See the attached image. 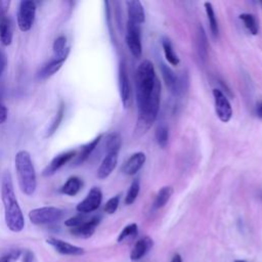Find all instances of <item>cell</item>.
I'll return each instance as SVG.
<instances>
[{
	"mask_svg": "<svg viewBox=\"0 0 262 262\" xmlns=\"http://www.w3.org/2000/svg\"><path fill=\"white\" fill-rule=\"evenodd\" d=\"M205 9H206V13H207V17H208V21L210 25V30L212 32V35L214 37H216L219 33V29H218V23L216 19V15L214 12V8L211 2H205Z\"/></svg>",
	"mask_w": 262,
	"mask_h": 262,
	"instance_id": "83f0119b",
	"label": "cell"
},
{
	"mask_svg": "<svg viewBox=\"0 0 262 262\" xmlns=\"http://www.w3.org/2000/svg\"><path fill=\"white\" fill-rule=\"evenodd\" d=\"M145 163V155L141 151L135 152L125 162L122 167V171L126 175H134Z\"/></svg>",
	"mask_w": 262,
	"mask_h": 262,
	"instance_id": "9a60e30c",
	"label": "cell"
},
{
	"mask_svg": "<svg viewBox=\"0 0 262 262\" xmlns=\"http://www.w3.org/2000/svg\"><path fill=\"white\" fill-rule=\"evenodd\" d=\"M20 250H12L9 253L5 254L4 256L0 257V262H14L20 256Z\"/></svg>",
	"mask_w": 262,
	"mask_h": 262,
	"instance_id": "d590c367",
	"label": "cell"
},
{
	"mask_svg": "<svg viewBox=\"0 0 262 262\" xmlns=\"http://www.w3.org/2000/svg\"><path fill=\"white\" fill-rule=\"evenodd\" d=\"M82 186H83L82 180L79 177H77V176H72L61 186L60 191L63 194L73 196V195H76L81 190Z\"/></svg>",
	"mask_w": 262,
	"mask_h": 262,
	"instance_id": "7402d4cb",
	"label": "cell"
},
{
	"mask_svg": "<svg viewBox=\"0 0 262 262\" xmlns=\"http://www.w3.org/2000/svg\"><path fill=\"white\" fill-rule=\"evenodd\" d=\"M50 246H52L58 253L63 255H71V256H80L84 254V249L81 247L74 246L69 244L62 239H58L55 237H49L46 241Z\"/></svg>",
	"mask_w": 262,
	"mask_h": 262,
	"instance_id": "4fadbf2b",
	"label": "cell"
},
{
	"mask_svg": "<svg viewBox=\"0 0 262 262\" xmlns=\"http://www.w3.org/2000/svg\"><path fill=\"white\" fill-rule=\"evenodd\" d=\"M1 200L4 207V218L7 227L13 232H19L25 227V219L15 196L11 174L6 171L1 181Z\"/></svg>",
	"mask_w": 262,
	"mask_h": 262,
	"instance_id": "6da1fadb",
	"label": "cell"
},
{
	"mask_svg": "<svg viewBox=\"0 0 262 262\" xmlns=\"http://www.w3.org/2000/svg\"><path fill=\"white\" fill-rule=\"evenodd\" d=\"M118 162V154H106L101 164L97 169V177L99 179H104L110 176V174L115 170Z\"/></svg>",
	"mask_w": 262,
	"mask_h": 262,
	"instance_id": "e0dca14e",
	"label": "cell"
},
{
	"mask_svg": "<svg viewBox=\"0 0 262 262\" xmlns=\"http://www.w3.org/2000/svg\"><path fill=\"white\" fill-rule=\"evenodd\" d=\"M239 18L244 21L245 27L247 28V30L251 34L257 35V33H258V24H257L256 18L253 14H251V13H242L239 15Z\"/></svg>",
	"mask_w": 262,
	"mask_h": 262,
	"instance_id": "4dcf8cb0",
	"label": "cell"
},
{
	"mask_svg": "<svg viewBox=\"0 0 262 262\" xmlns=\"http://www.w3.org/2000/svg\"><path fill=\"white\" fill-rule=\"evenodd\" d=\"M15 170L21 192L32 195L37 188V176L31 155L27 150H19L15 155Z\"/></svg>",
	"mask_w": 262,
	"mask_h": 262,
	"instance_id": "3957f363",
	"label": "cell"
},
{
	"mask_svg": "<svg viewBox=\"0 0 262 262\" xmlns=\"http://www.w3.org/2000/svg\"><path fill=\"white\" fill-rule=\"evenodd\" d=\"M126 4H127V10H128V20L136 25H140L144 23L145 14H144V8L141 2L138 0H130V1H127Z\"/></svg>",
	"mask_w": 262,
	"mask_h": 262,
	"instance_id": "5bb4252c",
	"label": "cell"
},
{
	"mask_svg": "<svg viewBox=\"0 0 262 262\" xmlns=\"http://www.w3.org/2000/svg\"><path fill=\"white\" fill-rule=\"evenodd\" d=\"M0 18H1V16H0Z\"/></svg>",
	"mask_w": 262,
	"mask_h": 262,
	"instance_id": "ee69618b",
	"label": "cell"
},
{
	"mask_svg": "<svg viewBox=\"0 0 262 262\" xmlns=\"http://www.w3.org/2000/svg\"><path fill=\"white\" fill-rule=\"evenodd\" d=\"M137 233V224L135 223H131L129 225H127L123 230L122 232L120 233V235L118 236V242H122L123 239H125L126 237L128 236H134L136 235Z\"/></svg>",
	"mask_w": 262,
	"mask_h": 262,
	"instance_id": "d6a6232c",
	"label": "cell"
},
{
	"mask_svg": "<svg viewBox=\"0 0 262 262\" xmlns=\"http://www.w3.org/2000/svg\"><path fill=\"white\" fill-rule=\"evenodd\" d=\"M152 246V241L149 237H143L135 244L131 254L130 258L131 260H139L141 257L145 255V253L148 251V249Z\"/></svg>",
	"mask_w": 262,
	"mask_h": 262,
	"instance_id": "44dd1931",
	"label": "cell"
},
{
	"mask_svg": "<svg viewBox=\"0 0 262 262\" xmlns=\"http://www.w3.org/2000/svg\"><path fill=\"white\" fill-rule=\"evenodd\" d=\"M256 114L259 118L262 119V101H259L256 106Z\"/></svg>",
	"mask_w": 262,
	"mask_h": 262,
	"instance_id": "60d3db41",
	"label": "cell"
},
{
	"mask_svg": "<svg viewBox=\"0 0 262 262\" xmlns=\"http://www.w3.org/2000/svg\"><path fill=\"white\" fill-rule=\"evenodd\" d=\"M119 89L123 106L126 108L131 103V86L129 82L128 72L123 61L119 66Z\"/></svg>",
	"mask_w": 262,
	"mask_h": 262,
	"instance_id": "30bf717a",
	"label": "cell"
},
{
	"mask_svg": "<svg viewBox=\"0 0 262 262\" xmlns=\"http://www.w3.org/2000/svg\"><path fill=\"white\" fill-rule=\"evenodd\" d=\"M162 46H163V50H164V54L166 59L168 60V62L172 66H178L179 63V57L176 55V53L174 52V49L172 47L171 42L169 41V39L164 38L162 40Z\"/></svg>",
	"mask_w": 262,
	"mask_h": 262,
	"instance_id": "4316f807",
	"label": "cell"
},
{
	"mask_svg": "<svg viewBox=\"0 0 262 262\" xmlns=\"http://www.w3.org/2000/svg\"><path fill=\"white\" fill-rule=\"evenodd\" d=\"M13 30L12 24L9 17L6 15L0 18V42L4 46H8L12 42Z\"/></svg>",
	"mask_w": 262,
	"mask_h": 262,
	"instance_id": "d6986e66",
	"label": "cell"
},
{
	"mask_svg": "<svg viewBox=\"0 0 262 262\" xmlns=\"http://www.w3.org/2000/svg\"><path fill=\"white\" fill-rule=\"evenodd\" d=\"M36 15V4L31 0H23L17 10V26L21 32L30 31Z\"/></svg>",
	"mask_w": 262,
	"mask_h": 262,
	"instance_id": "8992f818",
	"label": "cell"
},
{
	"mask_svg": "<svg viewBox=\"0 0 262 262\" xmlns=\"http://www.w3.org/2000/svg\"><path fill=\"white\" fill-rule=\"evenodd\" d=\"M161 73L167 88L171 93L178 95L182 91V83L177 75L165 63H161Z\"/></svg>",
	"mask_w": 262,
	"mask_h": 262,
	"instance_id": "7c38bea8",
	"label": "cell"
},
{
	"mask_svg": "<svg viewBox=\"0 0 262 262\" xmlns=\"http://www.w3.org/2000/svg\"><path fill=\"white\" fill-rule=\"evenodd\" d=\"M34 260V254L33 252L31 251H26L25 252V255H24V258H23V262H33Z\"/></svg>",
	"mask_w": 262,
	"mask_h": 262,
	"instance_id": "ab89813d",
	"label": "cell"
},
{
	"mask_svg": "<svg viewBox=\"0 0 262 262\" xmlns=\"http://www.w3.org/2000/svg\"><path fill=\"white\" fill-rule=\"evenodd\" d=\"M119 201H120V196L119 195H115L113 198H111L104 205V211L107 214H113L116 212V210L118 209L119 206Z\"/></svg>",
	"mask_w": 262,
	"mask_h": 262,
	"instance_id": "e575fe53",
	"label": "cell"
},
{
	"mask_svg": "<svg viewBox=\"0 0 262 262\" xmlns=\"http://www.w3.org/2000/svg\"><path fill=\"white\" fill-rule=\"evenodd\" d=\"M67 57H62V58L53 57L50 61H48L41 68V70L38 72V78L40 80H45L53 76L62 67Z\"/></svg>",
	"mask_w": 262,
	"mask_h": 262,
	"instance_id": "ac0fdd59",
	"label": "cell"
},
{
	"mask_svg": "<svg viewBox=\"0 0 262 262\" xmlns=\"http://www.w3.org/2000/svg\"><path fill=\"white\" fill-rule=\"evenodd\" d=\"M156 140L161 147H166L169 140V129L167 125L161 124L156 130Z\"/></svg>",
	"mask_w": 262,
	"mask_h": 262,
	"instance_id": "f546056e",
	"label": "cell"
},
{
	"mask_svg": "<svg viewBox=\"0 0 262 262\" xmlns=\"http://www.w3.org/2000/svg\"><path fill=\"white\" fill-rule=\"evenodd\" d=\"M99 221H100L99 217H97V216L92 217L91 219L85 221L80 226L72 228L71 229V233L76 235V236L83 237V238L90 237L94 233L96 226L99 224Z\"/></svg>",
	"mask_w": 262,
	"mask_h": 262,
	"instance_id": "2e32d148",
	"label": "cell"
},
{
	"mask_svg": "<svg viewBox=\"0 0 262 262\" xmlns=\"http://www.w3.org/2000/svg\"><path fill=\"white\" fill-rule=\"evenodd\" d=\"M126 43L128 48L133 56L139 57L141 55V38H140V28L139 25H136L132 21L127 23V32H126Z\"/></svg>",
	"mask_w": 262,
	"mask_h": 262,
	"instance_id": "ba28073f",
	"label": "cell"
},
{
	"mask_svg": "<svg viewBox=\"0 0 262 262\" xmlns=\"http://www.w3.org/2000/svg\"><path fill=\"white\" fill-rule=\"evenodd\" d=\"M171 262H182V260H181V257H180V255H178V254H176L173 258H172V260H171Z\"/></svg>",
	"mask_w": 262,
	"mask_h": 262,
	"instance_id": "b9f144b4",
	"label": "cell"
},
{
	"mask_svg": "<svg viewBox=\"0 0 262 262\" xmlns=\"http://www.w3.org/2000/svg\"><path fill=\"white\" fill-rule=\"evenodd\" d=\"M86 220V217L83 215V214H79V215H76L74 217H71L69 218L68 220H66L64 224L68 226V227H72V228H75V227H78L80 226L81 224H83Z\"/></svg>",
	"mask_w": 262,
	"mask_h": 262,
	"instance_id": "836d02e7",
	"label": "cell"
},
{
	"mask_svg": "<svg viewBox=\"0 0 262 262\" xmlns=\"http://www.w3.org/2000/svg\"><path fill=\"white\" fill-rule=\"evenodd\" d=\"M158 81L154 64L147 59L143 60L138 66L135 75V91L138 110L148 101Z\"/></svg>",
	"mask_w": 262,
	"mask_h": 262,
	"instance_id": "7a4b0ae2",
	"label": "cell"
},
{
	"mask_svg": "<svg viewBox=\"0 0 262 262\" xmlns=\"http://www.w3.org/2000/svg\"><path fill=\"white\" fill-rule=\"evenodd\" d=\"M215 112L219 120L223 123H227L232 117V107L227 99L226 95L219 89L213 90Z\"/></svg>",
	"mask_w": 262,
	"mask_h": 262,
	"instance_id": "52a82bcc",
	"label": "cell"
},
{
	"mask_svg": "<svg viewBox=\"0 0 262 262\" xmlns=\"http://www.w3.org/2000/svg\"><path fill=\"white\" fill-rule=\"evenodd\" d=\"M7 119V108L6 106L0 101V124L4 123Z\"/></svg>",
	"mask_w": 262,
	"mask_h": 262,
	"instance_id": "74e56055",
	"label": "cell"
},
{
	"mask_svg": "<svg viewBox=\"0 0 262 262\" xmlns=\"http://www.w3.org/2000/svg\"><path fill=\"white\" fill-rule=\"evenodd\" d=\"M196 47H198V52H199L200 58L205 61L208 56V41H207L206 33L202 26H199V28H198Z\"/></svg>",
	"mask_w": 262,
	"mask_h": 262,
	"instance_id": "603a6c76",
	"label": "cell"
},
{
	"mask_svg": "<svg viewBox=\"0 0 262 262\" xmlns=\"http://www.w3.org/2000/svg\"><path fill=\"white\" fill-rule=\"evenodd\" d=\"M9 4H10L9 1H0V16L1 17L5 16V14L8 10Z\"/></svg>",
	"mask_w": 262,
	"mask_h": 262,
	"instance_id": "f35d334b",
	"label": "cell"
},
{
	"mask_svg": "<svg viewBox=\"0 0 262 262\" xmlns=\"http://www.w3.org/2000/svg\"><path fill=\"white\" fill-rule=\"evenodd\" d=\"M7 64V57L5 52L0 48V75L3 73Z\"/></svg>",
	"mask_w": 262,
	"mask_h": 262,
	"instance_id": "8d00e7d4",
	"label": "cell"
},
{
	"mask_svg": "<svg viewBox=\"0 0 262 262\" xmlns=\"http://www.w3.org/2000/svg\"><path fill=\"white\" fill-rule=\"evenodd\" d=\"M121 144H122V139L120 134L117 132L110 133L105 139L106 154H110V152L118 154L121 148Z\"/></svg>",
	"mask_w": 262,
	"mask_h": 262,
	"instance_id": "d4e9b609",
	"label": "cell"
},
{
	"mask_svg": "<svg viewBox=\"0 0 262 262\" xmlns=\"http://www.w3.org/2000/svg\"><path fill=\"white\" fill-rule=\"evenodd\" d=\"M77 155V150H68V151H63L57 156H55L51 162L45 167V169L43 170V176H51L54 173H56L62 166H64L66 164H68L69 162H71L74 158H76Z\"/></svg>",
	"mask_w": 262,
	"mask_h": 262,
	"instance_id": "8fae6325",
	"label": "cell"
},
{
	"mask_svg": "<svg viewBox=\"0 0 262 262\" xmlns=\"http://www.w3.org/2000/svg\"><path fill=\"white\" fill-rule=\"evenodd\" d=\"M52 49H53V57L68 58L70 49L69 47H67V38L64 36H59L58 38H56L53 42Z\"/></svg>",
	"mask_w": 262,
	"mask_h": 262,
	"instance_id": "cb8c5ba5",
	"label": "cell"
},
{
	"mask_svg": "<svg viewBox=\"0 0 262 262\" xmlns=\"http://www.w3.org/2000/svg\"><path fill=\"white\" fill-rule=\"evenodd\" d=\"M101 138H102V135L99 134V135L96 136L93 140H91V141L88 142L87 144L81 146L80 151H79V152L77 151V155H76V158H75V164H76V165H79V164L84 163V162L89 158V156L91 155V152L95 149V147L97 146V144L99 143V141H100Z\"/></svg>",
	"mask_w": 262,
	"mask_h": 262,
	"instance_id": "ffe728a7",
	"label": "cell"
},
{
	"mask_svg": "<svg viewBox=\"0 0 262 262\" xmlns=\"http://www.w3.org/2000/svg\"><path fill=\"white\" fill-rule=\"evenodd\" d=\"M160 94H161V84L158 81L155 90L148 99V101L138 110V119L136 125L137 132H145L155 122L158 116L160 106Z\"/></svg>",
	"mask_w": 262,
	"mask_h": 262,
	"instance_id": "277c9868",
	"label": "cell"
},
{
	"mask_svg": "<svg viewBox=\"0 0 262 262\" xmlns=\"http://www.w3.org/2000/svg\"><path fill=\"white\" fill-rule=\"evenodd\" d=\"M139 189H140L139 180L138 179L133 180L129 189H128V191H127L126 198H125V204L126 205H131V204L134 203V201L136 200V198L139 193Z\"/></svg>",
	"mask_w": 262,
	"mask_h": 262,
	"instance_id": "1f68e13d",
	"label": "cell"
},
{
	"mask_svg": "<svg viewBox=\"0 0 262 262\" xmlns=\"http://www.w3.org/2000/svg\"><path fill=\"white\" fill-rule=\"evenodd\" d=\"M63 211L56 207H41L33 209L29 213L30 221L35 225L54 223L61 219Z\"/></svg>",
	"mask_w": 262,
	"mask_h": 262,
	"instance_id": "5b68a950",
	"label": "cell"
},
{
	"mask_svg": "<svg viewBox=\"0 0 262 262\" xmlns=\"http://www.w3.org/2000/svg\"><path fill=\"white\" fill-rule=\"evenodd\" d=\"M234 262H246V261H243V260H236V261H234Z\"/></svg>",
	"mask_w": 262,
	"mask_h": 262,
	"instance_id": "7bdbcfd3",
	"label": "cell"
},
{
	"mask_svg": "<svg viewBox=\"0 0 262 262\" xmlns=\"http://www.w3.org/2000/svg\"><path fill=\"white\" fill-rule=\"evenodd\" d=\"M101 201H102V192L99 187L95 186L89 190L86 198L77 205L76 209L81 214L90 213L98 209V207L101 204Z\"/></svg>",
	"mask_w": 262,
	"mask_h": 262,
	"instance_id": "9c48e42d",
	"label": "cell"
},
{
	"mask_svg": "<svg viewBox=\"0 0 262 262\" xmlns=\"http://www.w3.org/2000/svg\"><path fill=\"white\" fill-rule=\"evenodd\" d=\"M173 193V188L171 186H163L157 193V196L154 202V207L156 209H160L164 207L167 202L170 200Z\"/></svg>",
	"mask_w": 262,
	"mask_h": 262,
	"instance_id": "484cf974",
	"label": "cell"
},
{
	"mask_svg": "<svg viewBox=\"0 0 262 262\" xmlns=\"http://www.w3.org/2000/svg\"><path fill=\"white\" fill-rule=\"evenodd\" d=\"M64 110H66L64 103L61 102L59 107H58V110H57V113H56V115H55V117H54V119L52 121V123L50 124V126L47 129V132H46V136L47 137L52 136L55 133V131L57 130V128L59 127V125H60V123H61V121L63 119V116H64Z\"/></svg>",
	"mask_w": 262,
	"mask_h": 262,
	"instance_id": "f1b7e54d",
	"label": "cell"
}]
</instances>
